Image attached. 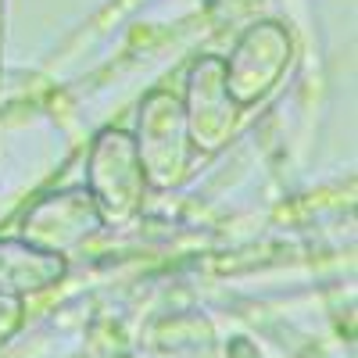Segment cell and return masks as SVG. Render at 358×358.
Here are the masks:
<instances>
[{
    "mask_svg": "<svg viewBox=\"0 0 358 358\" xmlns=\"http://www.w3.org/2000/svg\"><path fill=\"white\" fill-rule=\"evenodd\" d=\"M136 158L147 179V190H172L190 172L194 147L187 133L183 104L169 90H151L136 111Z\"/></svg>",
    "mask_w": 358,
    "mask_h": 358,
    "instance_id": "1",
    "label": "cell"
},
{
    "mask_svg": "<svg viewBox=\"0 0 358 358\" xmlns=\"http://www.w3.org/2000/svg\"><path fill=\"white\" fill-rule=\"evenodd\" d=\"M86 194L94 197L104 222H129L147 201V179L136 158L133 133L104 129L86 158Z\"/></svg>",
    "mask_w": 358,
    "mask_h": 358,
    "instance_id": "2",
    "label": "cell"
},
{
    "mask_svg": "<svg viewBox=\"0 0 358 358\" xmlns=\"http://www.w3.org/2000/svg\"><path fill=\"white\" fill-rule=\"evenodd\" d=\"M290 57H294V40L280 22H255L251 29H244L229 57L222 62L226 86L236 108L244 111L262 104L287 76Z\"/></svg>",
    "mask_w": 358,
    "mask_h": 358,
    "instance_id": "3",
    "label": "cell"
},
{
    "mask_svg": "<svg viewBox=\"0 0 358 358\" xmlns=\"http://www.w3.org/2000/svg\"><path fill=\"white\" fill-rule=\"evenodd\" d=\"M179 104H183L190 147L201 155H219L236 133V118H241V108H236L226 86L222 57L215 54L197 57L187 72V94Z\"/></svg>",
    "mask_w": 358,
    "mask_h": 358,
    "instance_id": "4",
    "label": "cell"
},
{
    "mask_svg": "<svg viewBox=\"0 0 358 358\" xmlns=\"http://www.w3.org/2000/svg\"><path fill=\"white\" fill-rule=\"evenodd\" d=\"M104 219L86 190H57L40 197L22 219V241L50 255H69L101 233Z\"/></svg>",
    "mask_w": 358,
    "mask_h": 358,
    "instance_id": "5",
    "label": "cell"
},
{
    "mask_svg": "<svg viewBox=\"0 0 358 358\" xmlns=\"http://www.w3.org/2000/svg\"><path fill=\"white\" fill-rule=\"evenodd\" d=\"M69 276V262L62 255L40 251L22 236H0V294L29 297L50 290Z\"/></svg>",
    "mask_w": 358,
    "mask_h": 358,
    "instance_id": "6",
    "label": "cell"
},
{
    "mask_svg": "<svg viewBox=\"0 0 358 358\" xmlns=\"http://www.w3.org/2000/svg\"><path fill=\"white\" fill-rule=\"evenodd\" d=\"M22 326H25V297L0 294V348L11 344Z\"/></svg>",
    "mask_w": 358,
    "mask_h": 358,
    "instance_id": "7",
    "label": "cell"
},
{
    "mask_svg": "<svg viewBox=\"0 0 358 358\" xmlns=\"http://www.w3.org/2000/svg\"><path fill=\"white\" fill-rule=\"evenodd\" d=\"M229 358H262V355H258V348L251 341H233L229 344Z\"/></svg>",
    "mask_w": 358,
    "mask_h": 358,
    "instance_id": "8",
    "label": "cell"
}]
</instances>
